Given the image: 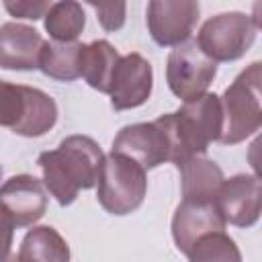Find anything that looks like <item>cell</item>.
<instances>
[{"label": "cell", "instance_id": "obj_1", "mask_svg": "<svg viewBox=\"0 0 262 262\" xmlns=\"http://www.w3.org/2000/svg\"><path fill=\"white\" fill-rule=\"evenodd\" d=\"M102 162L100 145L88 135H70L55 149L43 151L37 158L43 184L61 207L72 205L80 190L98 184Z\"/></svg>", "mask_w": 262, "mask_h": 262}, {"label": "cell", "instance_id": "obj_25", "mask_svg": "<svg viewBox=\"0 0 262 262\" xmlns=\"http://www.w3.org/2000/svg\"><path fill=\"white\" fill-rule=\"evenodd\" d=\"M4 262H16V256H6Z\"/></svg>", "mask_w": 262, "mask_h": 262}, {"label": "cell", "instance_id": "obj_18", "mask_svg": "<svg viewBox=\"0 0 262 262\" xmlns=\"http://www.w3.org/2000/svg\"><path fill=\"white\" fill-rule=\"evenodd\" d=\"M80 53H82V43H55V41H45L41 59H39V70L53 80L59 82H72L80 78Z\"/></svg>", "mask_w": 262, "mask_h": 262}, {"label": "cell", "instance_id": "obj_21", "mask_svg": "<svg viewBox=\"0 0 262 262\" xmlns=\"http://www.w3.org/2000/svg\"><path fill=\"white\" fill-rule=\"evenodd\" d=\"M53 2H47V0H4V8L16 16V18H29V20H37L41 16H45L49 12Z\"/></svg>", "mask_w": 262, "mask_h": 262}, {"label": "cell", "instance_id": "obj_4", "mask_svg": "<svg viewBox=\"0 0 262 262\" xmlns=\"http://www.w3.org/2000/svg\"><path fill=\"white\" fill-rule=\"evenodd\" d=\"M145 192L147 176L141 164L117 151L104 156L96 184V199L106 213L117 217L133 213L141 207Z\"/></svg>", "mask_w": 262, "mask_h": 262}, {"label": "cell", "instance_id": "obj_10", "mask_svg": "<svg viewBox=\"0 0 262 262\" xmlns=\"http://www.w3.org/2000/svg\"><path fill=\"white\" fill-rule=\"evenodd\" d=\"M113 151L135 160L145 170L158 168L160 164L172 160L170 139L158 119L151 123L125 125L113 139Z\"/></svg>", "mask_w": 262, "mask_h": 262}, {"label": "cell", "instance_id": "obj_7", "mask_svg": "<svg viewBox=\"0 0 262 262\" xmlns=\"http://www.w3.org/2000/svg\"><path fill=\"white\" fill-rule=\"evenodd\" d=\"M217 76V61L207 57L196 39L174 47L166 61V82L174 96L192 102L207 94L209 84Z\"/></svg>", "mask_w": 262, "mask_h": 262}, {"label": "cell", "instance_id": "obj_2", "mask_svg": "<svg viewBox=\"0 0 262 262\" xmlns=\"http://www.w3.org/2000/svg\"><path fill=\"white\" fill-rule=\"evenodd\" d=\"M172 147L176 166L188 158L203 156L213 141H221L225 129L223 102L215 92H207L192 102H184L178 111L158 117Z\"/></svg>", "mask_w": 262, "mask_h": 262}, {"label": "cell", "instance_id": "obj_19", "mask_svg": "<svg viewBox=\"0 0 262 262\" xmlns=\"http://www.w3.org/2000/svg\"><path fill=\"white\" fill-rule=\"evenodd\" d=\"M86 27V14L82 4L74 0L53 2L45 14V31L55 43H76Z\"/></svg>", "mask_w": 262, "mask_h": 262}, {"label": "cell", "instance_id": "obj_11", "mask_svg": "<svg viewBox=\"0 0 262 262\" xmlns=\"http://www.w3.org/2000/svg\"><path fill=\"white\" fill-rule=\"evenodd\" d=\"M225 217L217 201H180L172 217V237L182 254H188L192 246L215 231H225Z\"/></svg>", "mask_w": 262, "mask_h": 262}, {"label": "cell", "instance_id": "obj_23", "mask_svg": "<svg viewBox=\"0 0 262 262\" xmlns=\"http://www.w3.org/2000/svg\"><path fill=\"white\" fill-rule=\"evenodd\" d=\"M248 164L254 170L256 178L262 180V131L252 139V143L248 145Z\"/></svg>", "mask_w": 262, "mask_h": 262}, {"label": "cell", "instance_id": "obj_6", "mask_svg": "<svg viewBox=\"0 0 262 262\" xmlns=\"http://www.w3.org/2000/svg\"><path fill=\"white\" fill-rule=\"evenodd\" d=\"M256 27L252 16L231 10L207 18L196 35V43L213 61H235L254 45Z\"/></svg>", "mask_w": 262, "mask_h": 262}, {"label": "cell", "instance_id": "obj_16", "mask_svg": "<svg viewBox=\"0 0 262 262\" xmlns=\"http://www.w3.org/2000/svg\"><path fill=\"white\" fill-rule=\"evenodd\" d=\"M121 55L119 51L106 41L96 39L92 43H82L80 53V74L86 80V84L102 94L111 92L113 74L117 70Z\"/></svg>", "mask_w": 262, "mask_h": 262}, {"label": "cell", "instance_id": "obj_12", "mask_svg": "<svg viewBox=\"0 0 262 262\" xmlns=\"http://www.w3.org/2000/svg\"><path fill=\"white\" fill-rule=\"evenodd\" d=\"M154 88L151 63L141 53L121 55L111 82V106L115 111L137 108L147 102Z\"/></svg>", "mask_w": 262, "mask_h": 262}, {"label": "cell", "instance_id": "obj_3", "mask_svg": "<svg viewBox=\"0 0 262 262\" xmlns=\"http://www.w3.org/2000/svg\"><path fill=\"white\" fill-rule=\"evenodd\" d=\"M225 129L221 143L235 145L262 129V61L246 66L223 92Z\"/></svg>", "mask_w": 262, "mask_h": 262}, {"label": "cell", "instance_id": "obj_15", "mask_svg": "<svg viewBox=\"0 0 262 262\" xmlns=\"http://www.w3.org/2000/svg\"><path fill=\"white\" fill-rule=\"evenodd\" d=\"M180 170V186L184 201H217L225 182L223 170L205 156H194L176 166Z\"/></svg>", "mask_w": 262, "mask_h": 262}, {"label": "cell", "instance_id": "obj_13", "mask_svg": "<svg viewBox=\"0 0 262 262\" xmlns=\"http://www.w3.org/2000/svg\"><path fill=\"white\" fill-rule=\"evenodd\" d=\"M217 205L229 225L252 227L262 215V180L252 174L225 178L217 194Z\"/></svg>", "mask_w": 262, "mask_h": 262}, {"label": "cell", "instance_id": "obj_5", "mask_svg": "<svg viewBox=\"0 0 262 262\" xmlns=\"http://www.w3.org/2000/svg\"><path fill=\"white\" fill-rule=\"evenodd\" d=\"M0 121L6 129L23 137H41L57 123L55 100L33 86L2 82Z\"/></svg>", "mask_w": 262, "mask_h": 262}, {"label": "cell", "instance_id": "obj_20", "mask_svg": "<svg viewBox=\"0 0 262 262\" xmlns=\"http://www.w3.org/2000/svg\"><path fill=\"white\" fill-rule=\"evenodd\" d=\"M186 256L188 262H242L237 244L225 231H215L201 237Z\"/></svg>", "mask_w": 262, "mask_h": 262}, {"label": "cell", "instance_id": "obj_24", "mask_svg": "<svg viewBox=\"0 0 262 262\" xmlns=\"http://www.w3.org/2000/svg\"><path fill=\"white\" fill-rule=\"evenodd\" d=\"M252 23L258 31H262V0L252 4Z\"/></svg>", "mask_w": 262, "mask_h": 262}, {"label": "cell", "instance_id": "obj_14", "mask_svg": "<svg viewBox=\"0 0 262 262\" xmlns=\"http://www.w3.org/2000/svg\"><path fill=\"white\" fill-rule=\"evenodd\" d=\"M43 37L37 29L23 23H4L0 27V66L4 70H39Z\"/></svg>", "mask_w": 262, "mask_h": 262}, {"label": "cell", "instance_id": "obj_22", "mask_svg": "<svg viewBox=\"0 0 262 262\" xmlns=\"http://www.w3.org/2000/svg\"><path fill=\"white\" fill-rule=\"evenodd\" d=\"M96 14H98V23L102 25L104 31H119L125 25V2H108V4H96V2H88Z\"/></svg>", "mask_w": 262, "mask_h": 262}, {"label": "cell", "instance_id": "obj_8", "mask_svg": "<svg viewBox=\"0 0 262 262\" xmlns=\"http://www.w3.org/2000/svg\"><path fill=\"white\" fill-rule=\"evenodd\" d=\"M0 207H2V225L6 229V256H8L12 229L29 227L37 223L47 211V192L43 180L31 174L10 176L2 184Z\"/></svg>", "mask_w": 262, "mask_h": 262}, {"label": "cell", "instance_id": "obj_17", "mask_svg": "<svg viewBox=\"0 0 262 262\" xmlns=\"http://www.w3.org/2000/svg\"><path fill=\"white\" fill-rule=\"evenodd\" d=\"M16 262H70V246L55 227L37 225L25 233Z\"/></svg>", "mask_w": 262, "mask_h": 262}, {"label": "cell", "instance_id": "obj_9", "mask_svg": "<svg viewBox=\"0 0 262 262\" xmlns=\"http://www.w3.org/2000/svg\"><path fill=\"white\" fill-rule=\"evenodd\" d=\"M199 12L194 0H151L145 10L147 31L160 47H178L190 41Z\"/></svg>", "mask_w": 262, "mask_h": 262}]
</instances>
